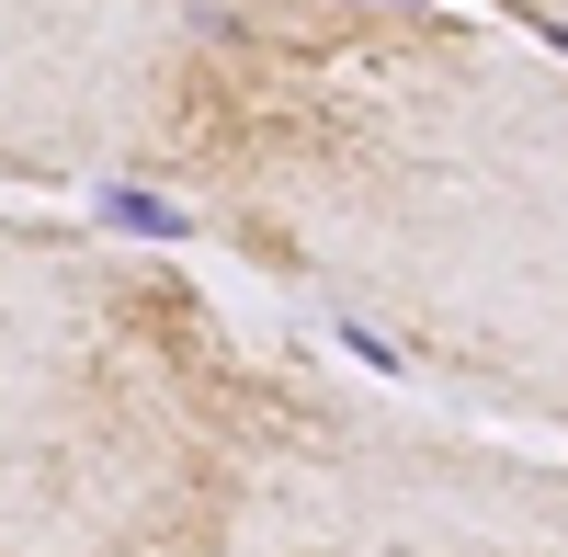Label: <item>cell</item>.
<instances>
[{"label": "cell", "mask_w": 568, "mask_h": 557, "mask_svg": "<svg viewBox=\"0 0 568 557\" xmlns=\"http://www.w3.org/2000/svg\"><path fill=\"white\" fill-rule=\"evenodd\" d=\"M103 227H125V240H194V216L160 182H103Z\"/></svg>", "instance_id": "6da1fadb"}, {"label": "cell", "mask_w": 568, "mask_h": 557, "mask_svg": "<svg viewBox=\"0 0 568 557\" xmlns=\"http://www.w3.org/2000/svg\"><path fill=\"white\" fill-rule=\"evenodd\" d=\"M329 342H342V353L364 364V376H409V353H398L387 331H364V318H329Z\"/></svg>", "instance_id": "7a4b0ae2"}, {"label": "cell", "mask_w": 568, "mask_h": 557, "mask_svg": "<svg viewBox=\"0 0 568 557\" xmlns=\"http://www.w3.org/2000/svg\"><path fill=\"white\" fill-rule=\"evenodd\" d=\"M524 34H535V45H557V58H568V23H557V12H524Z\"/></svg>", "instance_id": "3957f363"}, {"label": "cell", "mask_w": 568, "mask_h": 557, "mask_svg": "<svg viewBox=\"0 0 568 557\" xmlns=\"http://www.w3.org/2000/svg\"><path fill=\"white\" fill-rule=\"evenodd\" d=\"M409 12H433V0H409Z\"/></svg>", "instance_id": "277c9868"}]
</instances>
